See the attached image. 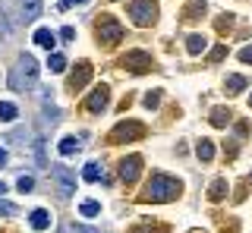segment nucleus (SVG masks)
<instances>
[{
	"label": "nucleus",
	"mask_w": 252,
	"mask_h": 233,
	"mask_svg": "<svg viewBox=\"0 0 252 233\" xmlns=\"http://www.w3.org/2000/svg\"><path fill=\"white\" fill-rule=\"evenodd\" d=\"M35 85H38V63L32 54H22L10 73V88L13 91H32Z\"/></svg>",
	"instance_id": "f257e3e1"
},
{
	"label": "nucleus",
	"mask_w": 252,
	"mask_h": 233,
	"mask_svg": "<svg viewBox=\"0 0 252 233\" xmlns=\"http://www.w3.org/2000/svg\"><path fill=\"white\" fill-rule=\"evenodd\" d=\"M180 192H183V183L167 176V174H155L152 180H148V186H145V199L148 202H173Z\"/></svg>",
	"instance_id": "f03ea898"
},
{
	"label": "nucleus",
	"mask_w": 252,
	"mask_h": 233,
	"mask_svg": "<svg viewBox=\"0 0 252 233\" xmlns=\"http://www.w3.org/2000/svg\"><path fill=\"white\" fill-rule=\"evenodd\" d=\"M129 19L136 22V26H152V22L158 19V3L155 0H132L129 3Z\"/></svg>",
	"instance_id": "7ed1b4c3"
},
{
	"label": "nucleus",
	"mask_w": 252,
	"mask_h": 233,
	"mask_svg": "<svg viewBox=\"0 0 252 233\" xmlns=\"http://www.w3.org/2000/svg\"><path fill=\"white\" fill-rule=\"evenodd\" d=\"M123 66L136 76H145L148 69H152V51H129L123 57Z\"/></svg>",
	"instance_id": "20e7f679"
},
{
	"label": "nucleus",
	"mask_w": 252,
	"mask_h": 233,
	"mask_svg": "<svg viewBox=\"0 0 252 233\" xmlns=\"http://www.w3.org/2000/svg\"><path fill=\"white\" fill-rule=\"evenodd\" d=\"M98 38H101V44H117L123 38V26L110 16H101L98 19Z\"/></svg>",
	"instance_id": "39448f33"
},
{
	"label": "nucleus",
	"mask_w": 252,
	"mask_h": 233,
	"mask_svg": "<svg viewBox=\"0 0 252 233\" xmlns=\"http://www.w3.org/2000/svg\"><path fill=\"white\" fill-rule=\"evenodd\" d=\"M54 180H57V189H60V199H73V192H76V176L69 174L63 164H54Z\"/></svg>",
	"instance_id": "423d86ee"
},
{
	"label": "nucleus",
	"mask_w": 252,
	"mask_h": 233,
	"mask_svg": "<svg viewBox=\"0 0 252 233\" xmlns=\"http://www.w3.org/2000/svg\"><path fill=\"white\" fill-rule=\"evenodd\" d=\"M145 129H142V123L129 120V123H117V129L110 133V142H132V139H139Z\"/></svg>",
	"instance_id": "0eeeda50"
},
{
	"label": "nucleus",
	"mask_w": 252,
	"mask_h": 233,
	"mask_svg": "<svg viewBox=\"0 0 252 233\" xmlns=\"http://www.w3.org/2000/svg\"><path fill=\"white\" fill-rule=\"evenodd\" d=\"M139 174H142V158L139 154H129V158L120 161V180L123 183H136Z\"/></svg>",
	"instance_id": "6e6552de"
},
{
	"label": "nucleus",
	"mask_w": 252,
	"mask_h": 233,
	"mask_svg": "<svg viewBox=\"0 0 252 233\" xmlns=\"http://www.w3.org/2000/svg\"><path fill=\"white\" fill-rule=\"evenodd\" d=\"M107 98H110L107 85H98V88L89 95V101H85V107H89L92 114H104V111H107Z\"/></svg>",
	"instance_id": "1a4fd4ad"
},
{
	"label": "nucleus",
	"mask_w": 252,
	"mask_h": 233,
	"mask_svg": "<svg viewBox=\"0 0 252 233\" xmlns=\"http://www.w3.org/2000/svg\"><path fill=\"white\" fill-rule=\"evenodd\" d=\"M89 79H92V63H89V60H82V63L76 66V76L69 79V88H76V91H79Z\"/></svg>",
	"instance_id": "9d476101"
},
{
	"label": "nucleus",
	"mask_w": 252,
	"mask_h": 233,
	"mask_svg": "<svg viewBox=\"0 0 252 233\" xmlns=\"http://www.w3.org/2000/svg\"><path fill=\"white\" fill-rule=\"evenodd\" d=\"M29 227H32V230H47V227H51V211H44V208L32 211V217H29Z\"/></svg>",
	"instance_id": "9b49d317"
},
{
	"label": "nucleus",
	"mask_w": 252,
	"mask_h": 233,
	"mask_svg": "<svg viewBox=\"0 0 252 233\" xmlns=\"http://www.w3.org/2000/svg\"><path fill=\"white\" fill-rule=\"evenodd\" d=\"M22 22H32L38 19V13H41V0H22Z\"/></svg>",
	"instance_id": "f8f14e48"
},
{
	"label": "nucleus",
	"mask_w": 252,
	"mask_h": 233,
	"mask_svg": "<svg viewBox=\"0 0 252 233\" xmlns=\"http://www.w3.org/2000/svg\"><path fill=\"white\" fill-rule=\"evenodd\" d=\"M227 123H230V107H215L211 111V126L227 129Z\"/></svg>",
	"instance_id": "ddd939ff"
},
{
	"label": "nucleus",
	"mask_w": 252,
	"mask_h": 233,
	"mask_svg": "<svg viewBox=\"0 0 252 233\" xmlns=\"http://www.w3.org/2000/svg\"><path fill=\"white\" fill-rule=\"evenodd\" d=\"M35 44H41V48L54 51V48H57V38H54L51 29H38V32H35Z\"/></svg>",
	"instance_id": "4468645a"
},
{
	"label": "nucleus",
	"mask_w": 252,
	"mask_h": 233,
	"mask_svg": "<svg viewBox=\"0 0 252 233\" xmlns=\"http://www.w3.org/2000/svg\"><path fill=\"white\" fill-rule=\"evenodd\" d=\"M79 151H82V142H79V139L66 136V139L60 142V154H63V158H73V154H79Z\"/></svg>",
	"instance_id": "2eb2a0df"
},
{
	"label": "nucleus",
	"mask_w": 252,
	"mask_h": 233,
	"mask_svg": "<svg viewBox=\"0 0 252 233\" xmlns=\"http://www.w3.org/2000/svg\"><path fill=\"white\" fill-rule=\"evenodd\" d=\"M246 82H249L246 76H230V79L224 82V91H227V95H240V91L246 88Z\"/></svg>",
	"instance_id": "dca6fc26"
},
{
	"label": "nucleus",
	"mask_w": 252,
	"mask_h": 233,
	"mask_svg": "<svg viewBox=\"0 0 252 233\" xmlns=\"http://www.w3.org/2000/svg\"><path fill=\"white\" fill-rule=\"evenodd\" d=\"M195 154H199L202 164H208V161L215 158V145H211L208 139H199V145H195Z\"/></svg>",
	"instance_id": "f3484780"
},
{
	"label": "nucleus",
	"mask_w": 252,
	"mask_h": 233,
	"mask_svg": "<svg viewBox=\"0 0 252 233\" xmlns=\"http://www.w3.org/2000/svg\"><path fill=\"white\" fill-rule=\"evenodd\" d=\"M101 176H104L101 164H94V161H92V164H85V170H82V180H85V183H98Z\"/></svg>",
	"instance_id": "a211bd4d"
},
{
	"label": "nucleus",
	"mask_w": 252,
	"mask_h": 233,
	"mask_svg": "<svg viewBox=\"0 0 252 233\" xmlns=\"http://www.w3.org/2000/svg\"><path fill=\"white\" fill-rule=\"evenodd\" d=\"M186 48H189V54H205L208 41H205V35H189L186 38Z\"/></svg>",
	"instance_id": "6ab92c4d"
},
{
	"label": "nucleus",
	"mask_w": 252,
	"mask_h": 233,
	"mask_svg": "<svg viewBox=\"0 0 252 233\" xmlns=\"http://www.w3.org/2000/svg\"><path fill=\"white\" fill-rule=\"evenodd\" d=\"M79 211H82V217H94V214H101V202H94V199H85L82 205H79Z\"/></svg>",
	"instance_id": "aec40b11"
},
{
	"label": "nucleus",
	"mask_w": 252,
	"mask_h": 233,
	"mask_svg": "<svg viewBox=\"0 0 252 233\" xmlns=\"http://www.w3.org/2000/svg\"><path fill=\"white\" fill-rule=\"evenodd\" d=\"M19 116V111H16V104H10V101H0V120L3 123H10Z\"/></svg>",
	"instance_id": "412c9836"
},
{
	"label": "nucleus",
	"mask_w": 252,
	"mask_h": 233,
	"mask_svg": "<svg viewBox=\"0 0 252 233\" xmlns=\"http://www.w3.org/2000/svg\"><path fill=\"white\" fill-rule=\"evenodd\" d=\"M208 196H211V202H220V199L227 196V180H215V186H211Z\"/></svg>",
	"instance_id": "4be33fe9"
},
{
	"label": "nucleus",
	"mask_w": 252,
	"mask_h": 233,
	"mask_svg": "<svg viewBox=\"0 0 252 233\" xmlns=\"http://www.w3.org/2000/svg\"><path fill=\"white\" fill-rule=\"evenodd\" d=\"M47 66H51L54 73H63V69H66V57H63V54H51V57H47Z\"/></svg>",
	"instance_id": "5701e85b"
},
{
	"label": "nucleus",
	"mask_w": 252,
	"mask_h": 233,
	"mask_svg": "<svg viewBox=\"0 0 252 233\" xmlns=\"http://www.w3.org/2000/svg\"><path fill=\"white\" fill-rule=\"evenodd\" d=\"M16 189H19V192H32V189H35V176H32V174H22L19 180H16Z\"/></svg>",
	"instance_id": "b1692460"
},
{
	"label": "nucleus",
	"mask_w": 252,
	"mask_h": 233,
	"mask_svg": "<svg viewBox=\"0 0 252 233\" xmlns=\"http://www.w3.org/2000/svg\"><path fill=\"white\" fill-rule=\"evenodd\" d=\"M142 104H145L148 111H155V107L161 104V91H148V95H145V101H142Z\"/></svg>",
	"instance_id": "393cba45"
},
{
	"label": "nucleus",
	"mask_w": 252,
	"mask_h": 233,
	"mask_svg": "<svg viewBox=\"0 0 252 233\" xmlns=\"http://www.w3.org/2000/svg\"><path fill=\"white\" fill-rule=\"evenodd\" d=\"M224 54H227V48H224V44H218V48L211 51V57H208V60H211V63H218V60L224 57Z\"/></svg>",
	"instance_id": "a878e982"
},
{
	"label": "nucleus",
	"mask_w": 252,
	"mask_h": 233,
	"mask_svg": "<svg viewBox=\"0 0 252 233\" xmlns=\"http://www.w3.org/2000/svg\"><path fill=\"white\" fill-rule=\"evenodd\" d=\"M236 57H240L243 63H252V44H246V48H243L240 54H236Z\"/></svg>",
	"instance_id": "bb28decb"
},
{
	"label": "nucleus",
	"mask_w": 252,
	"mask_h": 233,
	"mask_svg": "<svg viewBox=\"0 0 252 233\" xmlns=\"http://www.w3.org/2000/svg\"><path fill=\"white\" fill-rule=\"evenodd\" d=\"M89 0H60V10H69V6H85Z\"/></svg>",
	"instance_id": "cd10ccee"
},
{
	"label": "nucleus",
	"mask_w": 252,
	"mask_h": 233,
	"mask_svg": "<svg viewBox=\"0 0 252 233\" xmlns=\"http://www.w3.org/2000/svg\"><path fill=\"white\" fill-rule=\"evenodd\" d=\"M10 214H16V208L10 202H0V217H10Z\"/></svg>",
	"instance_id": "c85d7f7f"
},
{
	"label": "nucleus",
	"mask_w": 252,
	"mask_h": 233,
	"mask_svg": "<svg viewBox=\"0 0 252 233\" xmlns=\"http://www.w3.org/2000/svg\"><path fill=\"white\" fill-rule=\"evenodd\" d=\"M60 38H63V41H73V38H76V32H73V29L66 26V29H63V32H60Z\"/></svg>",
	"instance_id": "c756f323"
},
{
	"label": "nucleus",
	"mask_w": 252,
	"mask_h": 233,
	"mask_svg": "<svg viewBox=\"0 0 252 233\" xmlns=\"http://www.w3.org/2000/svg\"><path fill=\"white\" fill-rule=\"evenodd\" d=\"M6 161H10V154H6V148H3V145H0V167H3Z\"/></svg>",
	"instance_id": "7c9ffc66"
},
{
	"label": "nucleus",
	"mask_w": 252,
	"mask_h": 233,
	"mask_svg": "<svg viewBox=\"0 0 252 233\" xmlns=\"http://www.w3.org/2000/svg\"><path fill=\"white\" fill-rule=\"evenodd\" d=\"M79 233H98L94 227H79Z\"/></svg>",
	"instance_id": "2f4dec72"
},
{
	"label": "nucleus",
	"mask_w": 252,
	"mask_h": 233,
	"mask_svg": "<svg viewBox=\"0 0 252 233\" xmlns=\"http://www.w3.org/2000/svg\"><path fill=\"white\" fill-rule=\"evenodd\" d=\"M3 192H6V183H3V180H0V196H3Z\"/></svg>",
	"instance_id": "473e14b6"
},
{
	"label": "nucleus",
	"mask_w": 252,
	"mask_h": 233,
	"mask_svg": "<svg viewBox=\"0 0 252 233\" xmlns=\"http://www.w3.org/2000/svg\"><path fill=\"white\" fill-rule=\"evenodd\" d=\"M249 107H252V98H249Z\"/></svg>",
	"instance_id": "72a5a7b5"
}]
</instances>
